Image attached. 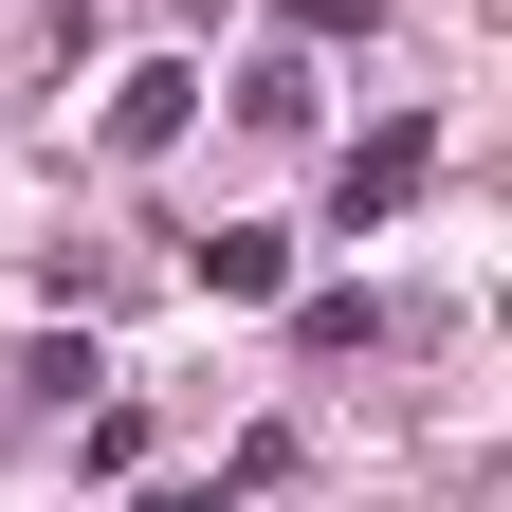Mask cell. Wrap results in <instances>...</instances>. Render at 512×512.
<instances>
[{"instance_id": "1", "label": "cell", "mask_w": 512, "mask_h": 512, "mask_svg": "<svg viewBox=\"0 0 512 512\" xmlns=\"http://www.w3.org/2000/svg\"><path fill=\"white\" fill-rule=\"evenodd\" d=\"M421 165H439V128H366V147H348V183H330V220L366 238V220H384V202H403V183H421Z\"/></svg>"}, {"instance_id": "2", "label": "cell", "mask_w": 512, "mask_h": 512, "mask_svg": "<svg viewBox=\"0 0 512 512\" xmlns=\"http://www.w3.org/2000/svg\"><path fill=\"white\" fill-rule=\"evenodd\" d=\"M183 110H202V74H128V92H110V147H128V165L183 147Z\"/></svg>"}, {"instance_id": "3", "label": "cell", "mask_w": 512, "mask_h": 512, "mask_svg": "<svg viewBox=\"0 0 512 512\" xmlns=\"http://www.w3.org/2000/svg\"><path fill=\"white\" fill-rule=\"evenodd\" d=\"M275 275H293V256L256 238V220H220V238H202V293H275Z\"/></svg>"}, {"instance_id": "4", "label": "cell", "mask_w": 512, "mask_h": 512, "mask_svg": "<svg viewBox=\"0 0 512 512\" xmlns=\"http://www.w3.org/2000/svg\"><path fill=\"white\" fill-rule=\"evenodd\" d=\"M147 512H238V494H202V476H165V494H147Z\"/></svg>"}]
</instances>
